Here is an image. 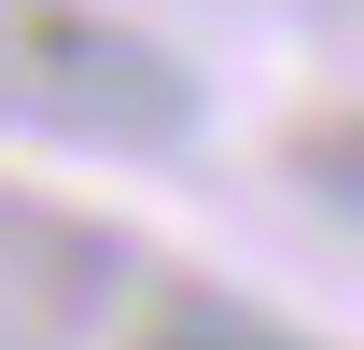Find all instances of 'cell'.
<instances>
[{
  "label": "cell",
  "mask_w": 364,
  "mask_h": 350,
  "mask_svg": "<svg viewBox=\"0 0 364 350\" xmlns=\"http://www.w3.org/2000/svg\"><path fill=\"white\" fill-rule=\"evenodd\" d=\"M168 350H210V336H168Z\"/></svg>",
  "instance_id": "cell-1"
}]
</instances>
